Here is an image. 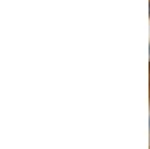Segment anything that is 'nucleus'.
Segmentation results:
<instances>
[{
	"label": "nucleus",
	"mask_w": 150,
	"mask_h": 149,
	"mask_svg": "<svg viewBox=\"0 0 150 149\" xmlns=\"http://www.w3.org/2000/svg\"><path fill=\"white\" fill-rule=\"evenodd\" d=\"M149 12H150V5H149Z\"/></svg>",
	"instance_id": "1"
}]
</instances>
